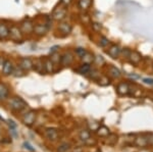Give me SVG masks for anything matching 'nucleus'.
<instances>
[{
  "mask_svg": "<svg viewBox=\"0 0 153 152\" xmlns=\"http://www.w3.org/2000/svg\"><path fill=\"white\" fill-rule=\"evenodd\" d=\"M9 106H10L11 109L16 110V111H21V110H23L26 107V103H25V101L22 98L14 97L9 102Z\"/></svg>",
  "mask_w": 153,
  "mask_h": 152,
  "instance_id": "nucleus-1",
  "label": "nucleus"
},
{
  "mask_svg": "<svg viewBox=\"0 0 153 152\" xmlns=\"http://www.w3.org/2000/svg\"><path fill=\"white\" fill-rule=\"evenodd\" d=\"M9 126H10L12 129H14V128H16V124H14V122H12V121L9 122Z\"/></svg>",
  "mask_w": 153,
  "mask_h": 152,
  "instance_id": "nucleus-28",
  "label": "nucleus"
},
{
  "mask_svg": "<svg viewBox=\"0 0 153 152\" xmlns=\"http://www.w3.org/2000/svg\"><path fill=\"white\" fill-rule=\"evenodd\" d=\"M9 35V29L5 24H0V39H4Z\"/></svg>",
  "mask_w": 153,
  "mask_h": 152,
  "instance_id": "nucleus-9",
  "label": "nucleus"
},
{
  "mask_svg": "<svg viewBox=\"0 0 153 152\" xmlns=\"http://www.w3.org/2000/svg\"><path fill=\"white\" fill-rule=\"evenodd\" d=\"M58 29H59V31H61L65 34H68L71 31V28L68 24H60L58 27Z\"/></svg>",
  "mask_w": 153,
  "mask_h": 152,
  "instance_id": "nucleus-13",
  "label": "nucleus"
},
{
  "mask_svg": "<svg viewBox=\"0 0 153 152\" xmlns=\"http://www.w3.org/2000/svg\"><path fill=\"white\" fill-rule=\"evenodd\" d=\"M89 70H90V65H89V63H85V65H83L82 67L78 70L79 73H86L87 72H89Z\"/></svg>",
  "mask_w": 153,
  "mask_h": 152,
  "instance_id": "nucleus-18",
  "label": "nucleus"
},
{
  "mask_svg": "<svg viewBox=\"0 0 153 152\" xmlns=\"http://www.w3.org/2000/svg\"><path fill=\"white\" fill-rule=\"evenodd\" d=\"M73 60H74V56H73V54H71V52L65 53V54L61 56V58H60V61H61V63H62L63 65H71V63L73 62Z\"/></svg>",
  "mask_w": 153,
  "mask_h": 152,
  "instance_id": "nucleus-6",
  "label": "nucleus"
},
{
  "mask_svg": "<svg viewBox=\"0 0 153 152\" xmlns=\"http://www.w3.org/2000/svg\"><path fill=\"white\" fill-rule=\"evenodd\" d=\"M65 16V9H59V10L55 11V13H54V19H63Z\"/></svg>",
  "mask_w": 153,
  "mask_h": 152,
  "instance_id": "nucleus-15",
  "label": "nucleus"
},
{
  "mask_svg": "<svg viewBox=\"0 0 153 152\" xmlns=\"http://www.w3.org/2000/svg\"><path fill=\"white\" fill-rule=\"evenodd\" d=\"M44 68L47 73H52L53 72V62L51 61V59H47L45 61V65Z\"/></svg>",
  "mask_w": 153,
  "mask_h": 152,
  "instance_id": "nucleus-14",
  "label": "nucleus"
},
{
  "mask_svg": "<svg viewBox=\"0 0 153 152\" xmlns=\"http://www.w3.org/2000/svg\"><path fill=\"white\" fill-rule=\"evenodd\" d=\"M76 54L80 55L81 57H83V56L86 54V51L84 50L83 48H78V49H76Z\"/></svg>",
  "mask_w": 153,
  "mask_h": 152,
  "instance_id": "nucleus-21",
  "label": "nucleus"
},
{
  "mask_svg": "<svg viewBox=\"0 0 153 152\" xmlns=\"http://www.w3.org/2000/svg\"><path fill=\"white\" fill-rule=\"evenodd\" d=\"M25 146H26V148H28L30 151H34V148H32V146L30 145L29 143H25Z\"/></svg>",
  "mask_w": 153,
  "mask_h": 152,
  "instance_id": "nucleus-25",
  "label": "nucleus"
},
{
  "mask_svg": "<svg viewBox=\"0 0 153 152\" xmlns=\"http://www.w3.org/2000/svg\"><path fill=\"white\" fill-rule=\"evenodd\" d=\"M108 44V40L106 38H102V42L100 43V45L101 46H105V45H107Z\"/></svg>",
  "mask_w": 153,
  "mask_h": 152,
  "instance_id": "nucleus-23",
  "label": "nucleus"
},
{
  "mask_svg": "<svg viewBox=\"0 0 153 152\" xmlns=\"http://www.w3.org/2000/svg\"><path fill=\"white\" fill-rule=\"evenodd\" d=\"M33 31L38 35H44L48 31V26H46V24H37V26L34 27Z\"/></svg>",
  "mask_w": 153,
  "mask_h": 152,
  "instance_id": "nucleus-7",
  "label": "nucleus"
},
{
  "mask_svg": "<svg viewBox=\"0 0 153 152\" xmlns=\"http://www.w3.org/2000/svg\"><path fill=\"white\" fill-rule=\"evenodd\" d=\"M89 136H90V135H89V133L87 131H84L81 133V138H82L83 140H87V139L89 138Z\"/></svg>",
  "mask_w": 153,
  "mask_h": 152,
  "instance_id": "nucleus-22",
  "label": "nucleus"
},
{
  "mask_svg": "<svg viewBox=\"0 0 153 152\" xmlns=\"http://www.w3.org/2000/svg\"><path fill=\"white\" fill-rule=\"evenodd\" d=\"M57 48H58V46H54V47H52L50 49V52L51 53H55L56 51H57Z\"/></svg>",
  "mask_w": 153,
  "mask_h": 152,
  "instance_id": "nucleus-26",
  "label": "nucleus"
},
{
  "mask_svg": "<svg viewBox=\"0 0 153 152\" xmlns=\"http://www.w3.org/2000/svg\"><path fill=\"white\" fill-rule=\"evenodd\" d=\"M2 72H3L4 75H6V76L13 73V65H12L11 61H9V60L4 61L3 67H2Z\"/></svg>",
  "mask_w": 153,
  "mask_h": 152,
  "instance_id": "nucleus-5",
  "label": "nucleus"
},
{
  "mask_svg": "<svg viewBox=\"0 0 153 152\" xmlns=\"http://www.w3.org/2000/svg\"><path fill=\"white\" fill-rule=\"evenodd\" d=\"M91 4V0H80V7L83 9H87Z\"/></svg>",
  "mask_w": 153,
  "mask_h": 152,
  "instance_id": "nucleus-17",
  "label": "nucleus"
},
{
  "mask_svg": "<svg viewBox=\"0 0 153 152\" xmlns=\"http://www.w3.org/2000/svg\"><path fill=\"white\" fill-rule=\"evenodd\" d=\"M7 95H8V88L4 84H0V100L6 99Z\"/></svg>",
  "mask_w": 153,
  "mask_h": 152,
  "instance_id": "nucleus-10",
  "label": "nucleus"
},
{
  "mask_svg": "<svg viewBox=\"0 0 153 152\" xmlns=\"http://www.w3.org/2000/svg\"><path fill=\"white\" fill-rule=\"evenodd\" d=\"M120 49L118 48V46H112V47L107 51V53L111 56L112 58H117L118 54H120Z\"/></svg>",
  "mask_w": 153,
  "mask_h": 152,
  "instance_id": "nucleus-11",
  "label": "nucleus"
},
{
  "mask_svg": "<svg viewBox=\"0 0 153 152\" xmlns=\"http://www.w3.org/2000/svg\"><path fill=\"white\" fill-rule=\"evenodd\" d=\"M19 67L25 70H31V68H33L34 65H33V61L31 60V58L25 57L21 60V65H19Z\"/></svg>",
  "mask_w": 153,
  "mask_h": 152,
  "instance_id": "nucleus-4",
  "label": "nucleus"
},
{
  "mask_svg": "<svg viewBox=\"0 0 153 152\" xmlns=\"http://www.w3.org/2000/svg\"><path fill=\"white\" fill-rule=\"evenodd\" d=\"M9 37H10L11 40L16 41V42H19L23 39V34H22L21 29H19L18 27L13 26L9 29Z\"/></svg>",
  "mask_w": 153,
  "mask_h": 152,
  "instance_id": "nucleus-2",
  "label": "nucleus"
},
{
  "mask_svg": "<svg viewBox=\"0 0 153 152\" xmlns=\"http://www.w3.org/2000/svg\"><path fill=\"white\" fill-rule=\"evenodd\" d=\"M35 112L34 111H29L28 113H26L23 117V122L27 126H31L33 125V122H35Z\"/></svg>",
  "mask_w": 153,
  "mask_h": 152,
  "instance_id": "nucleus-3",
  "label": "nucleus"
},
{
  "mask_svg": "<svg viewBox=\"0 0 153 152\" xmlns=\"http://www.w3.org/2000/svg\"><path fill=\"white\" fill-rule=\"evenodd\" d=\"M117 90H118V93H120V94H127L128 90H129V89H128V86L127 85L120 84V85H118Z\"/></svg>",
  "mask_w": 153,
  "mask_h": 152,
  "instance_id": "nucleus-16",
  "label": "nucleus"
},
{
  "mask_svg": "<svg viewBox=\"0 0 153 152\" xmlns=\"http://www.w3.org/2000/svg\"><path fill=\"white\" fill-rule=\"evenodd\" d=\"M68 148H70V145H68V143H62L60 146L58 147L57 151H58V152H65Z\"/></svg>",
  "mask_w": 153,
  "mask_h": 152,
  "instance_id": "nucleus-19",
  "label": "nucleus"
},
{
  "mask_svg": "<svg viewBox=\"0 0 153 152\" xmlns=\"http://www.w3.org/2000/svg\"><path fill=\"white\" fill-rule=\"evenodd\" d=\"M34 29V26L32 24L31 21H26L22 24V31L25 32V33H31Z\"/></svg>",
  "mask_w": 153,
  "mask_h": 152,
  "instance_id": "nucleus-8",
  "label": "nucleus"
},
{
  "mask_svg": "<svg viewBox=\"0 0 153 152\" xmlns=\"http://www.w3.org/2000/svg\"><path fill=\"white\" fill-rule=\"evenodd\" d=\"M46 136H47L48 139H50V140H56L58 137V134L57 132L55 131V130L53 129H48L47 131H46Z\"/></svg>",
  "mask_w": 153,
  "mask_h": 152,
  "instance_id": "nucleus-12",
  "label": "nucleus"
},
{
  "mask_svg": "<svg viewBox=\"0 0 153 152\" xmlns=\"http://www.w3.org/2000/svg\"><path fill=\"white\" fill-rule=\"evenodd\" d=\"M109 72L113 76V77H120V70H117V68H115V67H111L109 68Z\"/></svg>",
  "mask_w": 153,
  "mask_h": 152,
  "instance_id": "nucleus-20",
  "label": "nucleus"
},
{
  "mask_svg": "<svg viewBox=\"0 0 153 152\" xmlns=\"http://www.w3.org/2000/svg\"><path fill=\"white\" fill-rule=\"evenodd\" d=\"M144 82L146 83V84L153 85V79H144Z\"/></svg>",
  "mask_w": 153,
  "mask_h": 152,
  "instance_id": "nucleus-24",
  "label": "nucleus"
},
{
  "mask_svg": "<svg viewBox=\"0 0 153 152\" xmlns=\"http://www.w3.org/2000/svg\"><path fill=\"white\" fill-rule=\"evenodd\" d=\"M71 0H61V2H62L63 4H65V5H68V4L71 3Z\"/></svg>",
  "mask_w": 153,
  "mask_h": 152,
  "instance_id": "nucleus-27",
  "label": "nucleus"
}]
</instances>
